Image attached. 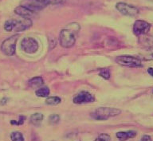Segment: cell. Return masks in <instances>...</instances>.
Wrapping results in <instances>:
<instances>
[{"mask_svg":"<svg viewBox=\"0 0 153 141\" xmlns=\"http://www.w3.org/2000/svg\"><path fill=\"white\" fill-rule=\"evenodd\" d=\"M80 26L77 23H71L68 25L66 29L61 31L59 35V42L61 46L63 48H71L76 42V37L74 33L79 30Z\"/></svg>","mask_w":153,"mask_h":141,"instance_id":"obj_1","label":"cell"},{"mask_svg":"<svg viewBox=\"0 0 153 141\" xmlns=\"http://www.w3.org/2000/svg\"><path fill=\"white\" fill-rule=\"evenodd\" d=\"M121 113V111L118 108L108 107L98 108L91 113V117L97 120H106L110 117H116Z\"/></svg>","mask_w":153,"mask_h":141,"instance_id":"obj_2","label":"cell"},{"mask_svg":"<svg viewBox=\"0 0 153 141\" xmlns=\"http://www.w3.org/2000/svg\"><path fill=\"white\" fill-rule=\"evenodd\" d=\"M116 62L117 64L123 65V66L131 67V68H138L142 67V62L138 57H133V56H129V55H123L119 56L116 58Z\"/></svg>","mask_w":153,"mask_h":141,"instance_id":"obj_3","label":"cell"},{"mask_svg":"<svg viewBox=\"0 0 153 141\" xmlns=\"http://www.w3.org/2000/svg\"><path fill=\"white\" fill-rule=\"evenodd\" d=\"M19 39V35H13L2 42L1 50L7 56H13L16 51V44Z\"/></svg>","mask_w":153,"mask_h":141,"instance_id":"obj_4","label":"cell"},{"mask_svg":"<svg viewBox=\"0 0 153 141\" xmlns=\"http://www.w3.org/2000/svg\"><path fill=\"white\" fill-rule=\"evenodd\" d=\"M21 48L24 52L29 54L35 53L38 50L39 45L38 41L33 38H26L22 39L21 42Z\"/></svg>","mask_w":153,"mask_h":141,"instance_id":"obj_5","label":"cell"},{"mask_svg":"<svg viewBox=\"0 0 153 141\" xmlns=\"http://www.w3.org/2000/svg\"><path fill=\"white\" fill-rule=\"evenodd\" d=\"M151 24L144 20H136L133 25V33L137 37L145 35L150 31Z\"/></svg>","mask_w":153,"mask_h":141,"instance_id":"obj_6","label":"cell"},{"mask_svg":"<svg viewBox=\"0 0 153 141\" xmlns=\"http://www.w3.org/2000/svg\"><path fill=\"white\" fill-rule=\"evenodd\" d=\"M116 8L120 13H121L122 14L126 15V16H136L140 12L137 7L128 4V3H124V2H118V3H117Z\"/></svg>","mask_w":153,"mask_h":141,"instance_id":"obj_7","label":"cell"},{"mask_svg":"<svg viewBox=\"0 0 153 141\" xmlns=\"http://www.w3.org/2000/svg\"><path fill=\"white\" fill-rule=\"evenodd\" d=\"M22 6L26 7L33 13L39 11L47 7L45 2H43V0H23L22 2Z\"/></svg>","mask_w":153,"mask_h":141,"instance_id":"obj_8","label":"cell"},{"mask_svg":"<svg viewBox=\"0 0 153 141\" xmlns=\"http://www.w3.org/2000/svg\"><path fill=\"white\" fill-rule=\"evenodd\" d=\"M94 100H95V98L91 93L86 91H81L74 96L73 101L74 104H76V105H83V104H89V103L94 102Z\"/></svg>","mask_w":153,"mask_h":141,"instance_id":"obj_9","label":"cell"},{"mask_svg":"<svg viewBox=\"0 0 153 141\" xmlns=\"http://www.w3.org/2000/svg\"><path fill=\"white\" fill-rule=\"evenodd\" d=\"M32 21L30 19H24L16 20L14 19V30L15 32H21V31L26 30L32 26Z\"/></svg>","mask_w":153,"mask_h":141,"instance_id":"obj_10","label":"cell"},{"mask_svg":"<svg viewBox=\"0 0 153 141\" xmlns=\"http://www.w3.org/2000/svg\"><path fill=\"white\" fill-rule=\"evenodd\" d=\"M14 12H15V14L19 15L22 18H24V19H30L31 17L34 14L33 11H31V10L27 9L26 7L22 6V5L16 7L14 9Z\"/></svg>","mask_w":153,"mask_h":141,"instance_id":"obj_11","label":"cell"},{"mask_svg":"<svg viewBox=\"0 0 153 141\" xmlns=\"http://www.w3.org/2000/svg\"><path fill=\"white\" fill-rule=\"evenodd\" d=\"M117 138L120 141H126L128 139H131L136 136V131H119L117 133Z\"/></svg>","mask_w":153,"mask_h":141,"instance_id":"obj_12","label":"cell"},{"mask_svg":"<svg viewBox=\"0 0 153 141\" xmlns=\"http://www.w3.org/2000/svg\"><path fill=\"white\" fill-rule=\"evenodd\" d=\"M140 43L143 45L145 48H152L153 47V36L151 35H142L140 36Z\"/></svg>","mask_w":153,"mask_h":141,"instance_id":"obj_13","label":"cell"},{"mask_svg":"<svg viewBox=\"0 0 153 141\" xmlns=\"http://www.w3.org/2000/svg\"><path fill=\"white\" fill-rule=\"evenodd\" d=\"M43 84H44V80L41 76H35L29 81V85L33 88H39L43 85Z\"/></svg>","mask_w":153,"mask_h":141,"instance_id":"obj_14","label":"cell"},{"mask_svg":"<svg viewBox=\"0 0 153 141\" xmlns=\"http://www.w3.org/2000/svg\"><path fill=\"white\" fill-rule=\"evenodd\" d=\"M140 57L144 61H152L153 60V47L146 48L145 50L141 53Z\"/></svg>","mask_w":153,"mask_h":141,"instance_id":"obj_15","label":"cell"},{"mask_svg":"<svg viewBox=\"0 0 153 141\" xmlns=\"http://www.w3.org/2000/svg\"><path fill=\"white\" fill-rule=\"evenodd\" d=\"M43 118H44V116H43L42 113H39V112H37V113H34L30 117V123L33 125H38L40 124L41 122L42 121Z\"/></svg>","mask_w":153,"mask_h":141,"instance_id":"obj_16","label":"cell"},{"mask_svg":"<svg viewBox=\"0 0 153 141\" xmlns=\"http://www.w3.org/2000/svg\"><path fill=\"white\" fill-rule=\"evenodd\" d=\"M50 91L48 87H42L36 91L35 94L38 97H47L50 95Z\"/></svg>","mask_w":153,"mask_h":141,"instance_id":"obj_17","label":"cell"},{"mask_svg":"<svg viewBox=\"0 0 153 141\" xmlns=\"http://www.w3.org/2000/svg\"><path fill=\"white\" fill-rule=\"evenodd\" d=\"M62 102V99L58 96H49L46 98L45 103L49 105H57Z\"/></svg>","mask_w":153,"mask_h":141,"instance_id":"obj_18","label":"cell"},{"mask_svg":"<svg viewBox=\"0 0 153 141\" xmlns=\"http://www.w3.org/2000/svg\"><path fill=\"white\" fill-rule=\"evenodd\" d=\"M11 141H24L23 135L19 131H13L10 136Z\"/></svg>","mask_w":153,"mask_h":141,"instance_id":"obj_19","label":"cell"},{"mask_svg":"<svg viewBox=\"0 0 153 141\" xmlns=\"http://www.w3.org/2000/svg\"><path fill=\"white\" fill-rule=\"evenodd\" d=\"M4 29L7 31H12L14 30V19H10L4 24Z\"/></svg>","mask_w":153,"mask_h":141,"instance_id":"obj_20","label":"cell"},{"mask_svg":"<svg viewBox=\"0 0 153 141\" xmlns=\"http://www.w3.org/2000/svg\"><path fill=\"white\" fill-rule=\"evenodd\" d=\"M111 140V137L109 135L106 133H101L99 135L97 138L94 141H110Z\"/></svg>","mask_w":153,"mask_h":141,"instance_id":"obj_21","label":"cell"},{"mask_svg":"<svg viewBox=\"0 0 153 141\" xmlns=\"http://www.w3.org/2000/svg\"><path fill=\"white\" fill-rule=\"evenodd\" d=\"M99 75L100 76H102L103 78L105 79V80H108L110 78V72L108 69H101L99 73Z\"/></svg>","mask_w":153,"mask_h":141,"instance_id":"obj_22","label":"cell"},{"mask_svg":"<svg viewBox=\"0 0 153 141\" xmlns=\"http://www.w3.org/2000/svg\"><path fill=\"white\" fill-rule=\"evenodd\" d=\"M60 120V117L57 114H52L50 115V117H49V121H50V124H57Z\"/></svg>","mask_w":153,"mask_h":141,"instance_id":"obj_23","label":"cell"},{"mask_svg":"<svg viewBox=\"0 0 153 141\" xmlns=\"http://www.w3.org/2000/svg\"><path fill=\"white\" fill-rule=\"evenodd\" d=\"M43 2H45L46 6H48V5L51 4H60V3L65 2V0H43Z\"/></svg>","mask_w":153,"mask_h":141,"instance_id":"obj_24","label":"cell"},{"mask_svg":"<svg viewBox=\"0 0 153 141\" xmlns=\"http://www.w3.org/2000/svg\"><path fill=\"white\" fill-rule=\"evenodd\" d=\"M26 119V117H23V116H20L19 117V121H15V120H11L10 121V124H14V125H21L24 123V120Z\"/></svg>","mask_w":153,"mask_h":141,"instance_id":"obj_25","label":"cell"},{"mask_svg":"<svg viewBox=\"0 0 153 141\" xmlns=\"http://www.w3.org/2000/svg\"><path fill=\"white\" fill-rule=\"evenodd\" d=\"M140 141H152V138H151L150 136H148V135H144V136H143V137L141 138Z\"/></svg>","mask_w":153,"mask_h":141,"instance_id":"obj_26","label":"cell"},{"mask_svg":"<svg viewBox=\"0 0 153 141\" xmlns=\"http://www.w3.org/2000/svg\"><path fill=\"white\" fill-rule=\"evenodd\" d=\"M148 73H149V75H151L152 76H153V68H148Z\"/></svg>","mask_w":153,"mask_h":141,"instance_id":"obj_27","label":"cell"},{"mask_svg":"<svg viewBox=\"0 0 153 141\" xmlns=\"http://www.w3.org/2000/svg\"><path fill=\"white\" fill-rule=\"evenodd\" d=\"M7 98H3V99L1 100V103H0V104H1V105H5V104L7 103Z\"/></svg>","mask_w":153,"mask_h":141,"instance_id":"obj_28","label":"cell"}]
</instances>
